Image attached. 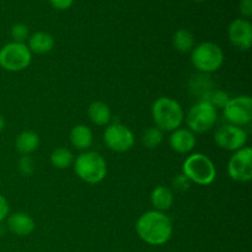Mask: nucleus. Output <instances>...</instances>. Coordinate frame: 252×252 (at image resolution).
<instances>
[{
    "mask_svg": "<svg viewBox=\"0 0 252 252\" xmlns=\"http://www.w3.org/2000/svg\"><path fill=\"white\" fill-rule=\"evenodd\" d=\"M184 175L191 182L201 186H208L216 180L217 169L207 155L193 153L186 158L182 166Z\"/></svg>",
    "mask_w": 252,
    "mask_h": 252,
    "instance_id": "obj_4",
    "label": "nucleus"
},
{
    "mask_svg": "<svg viewBox=\"0 0 252 252\" xmlns=\"http://www.w3.org/2000/svg\"><path fill=\"white\" fill-rule=\"evenodd\" d=\"M240 12L245 17L252 16V0H241L240 1Z\"/></svg>",
    "mask_w": 252,
    "mask_h": 252,
    "instance_id": "obj_30",
    "label": "nucleus"
},
{
    "mask_svg": "<svg viewBox=\"0 0 252 252\" xmlns=\"http://www.w3.org/2000/svg\"><path fill=\"white\" fill-rule=\"evenodd\" d=\"M103 142L106 147L116 153H126L134 147V134L126 126L113 123L106 128L103 133Z\"/></svg>",
    "mask_w": 252,
    "mask_h": 252,
    "instance_id": "obj_9",
    "label": "nucleus"
},
{
    "mask_svg": "<svg viewBox=\"0 0 252 252\" xmlns=\"http://www.w3.org/2000/svg\"><path fill=\"white\" fill-rule=\"evenodd\" d=\"M191 62L197 70L208 74L217 71L224 63L223 49L213 42H203L193 48Z\"/></svg>",
    "mask_w": 252,
    "mask_h": 252,
    "instance_id": "obj_5",
    "label": "nucleus"
},
{
    "mask_svg": "<svg viewBox=\"0 0 252 252\" xmlns=\"http://www.w3.org/2000/svg\"><path fill=\"white\" fill-rule=\"evenodd\" d=\"M39 145V137L36 132L24 130L17 135L15 140V148L22 155H29L33 153Z\"/></svg>",
    "mask_w": 252,
    "mask_h": 252,
    "instance_id": "obj_18",
    "label": "nucleus"
},
{
    "mask_svg": "<svg viewBox=\"0 0 252 252\" xmlns=\"http://www.w3.org/2000/svg\"><path fill=\"white\" fill-rule=\"evenodd\" d=\"M170 147L179 154H189L196 147L194 133L186 128H177L169 138Z\"/></svg>",
    "mask_w": 252,
    "mask_h": 252,
    "instance_id": "obj_13",
    "label": "nucleus"
},
{
    "mask_svg": "<svg viewBox=\"0 0 252 252\" xmlns=\"http://www.w3.org/2000/svg\"><path fill=\"white\" fill-rule=\"evenodd\" d=\"M19 170L21 171L22 175H25V176H29V175H31L32 172H33V161H32V159L29 155H24V157L20 159Z\"/></svg>",
    "mask_w": 252,
    "mask_h": 252,
    "instance_id": "obj_27",
    "label": "nucleus"
},
{
    "mask_svg": "<svg viewBox=\"0 0 252 252\" xmlns=\"http://www.w3.org/2000/svg\"><path fill=\"white\" fill-rule=\"evenodd\" d=\"M194 1H204V0H194Z\"/></svg>",
    "mask_w": 252,
    "mask_h": 252,
    "instance_id": "obj_32",
    "label": "nucleus"
},
{
    "mask_svg": "<svg viewBox=\"0 0 252 252\" xmlns=\"http://www.w3.org/2000/svg\"><path fill=\"white\" fill-rule=\"evenodd\" d=\"M11 37L14 42L17 43H25L29 38V29L24 24H16L11 27Z\"/></svg>",
    "mask_w": 252,
    "mask_h": 252,
    "instance_id": "obj_25",
    "label": "nucleus"
},
{
    "mask_svg": "<svg viewBox=\"0 0 252 252\" xmlns=\"http://www.w3.org/2000/svg\"><path fill=\"white\" fill-rule=\"evenodd\" d=\"M135 230L148 245L161 246L171 239L174 228L166 214L159 211H149L139 217Z\"/></svg>",
    "mask_w": 252,
    "mask_h": 252,
    "instance_id": "obj_1",
    "label": "nucleus"
},
{
    "mask_svg": "<svg viewBox=\"0 0 252 252\" xmlns=\"http://www.w3.org/2000/svg\"><path fill=\"white\" fill-rule=\"evenodd\" d=\"M223 113L229 125L243 126L249 125L252 121V98L250 96H238L229 100Z\"/></svg>",
    "mask_w": 252,
    "mask_h": 252,
    "instance_id": "obj_8",
    "label": "nucleus"
},
{
    "mask_svg": "<svg viewBox=\"0 0 252 252\" xmlns=\"http://www.w3.org/2000/svg\"><path fill=\"white\" fill-rule=\"evenodd\" d=\"M214 140L217 145L224 150L238 152L245 147L248 142V133L241 127L233 125L220 126L214 133Z\"/></svg>",
    "mask_w": 252,
    "mask_h": 252,
    "instance_id": "obj_10",
    "label": "nucleus"
},
{
    "mask_svg": "<svg viewBox=\"0 0 252 252\" xmlns=\"http://www.w3.org/2000/svg\"><path fill=\"white\" fill-rule=\"evenodd\" d=\"M31 53L46 54L51 52L54 47V39L48 32L38 31L29 38V46Z\"/></svg>",
    "mask_w": 252,
    "mask_h": 252,
    "instance_id": "obj_17",
    "label": "nucleus"
},
{
    "mask_svg": "<svg viewBox=\"0 0 252 252\" xmlns=\"http://www.w3.org/2000/svg\"><path fill=\"white\" fill-rule=\"evenodd\" d=\"M172 44H174L176 51L181 52V53H187V52L192 51V48H193L194 37L191 31L186 29H181L175 32L174 37H172Z\"/></svg>",
    "mask_w": 252,
    "mask_h": 252,
    "instance_id": "obj_20",
    "label": "nucleus"
},
{
    "mask_svg": "<svg viewBox=\"0 0 252 252\" xmlns=\"http://www.w3.org/2000/svg\"><path fill=\"white\" fill-rule=\"evenodd\" d=\"M69 139L74 148L78 150H86L93 145V130L85 125H78L70 130Z\"/></svg>",
    "mask_w": 252,
    "mask_h": 252,
    "instance_id": "obj_15",
    "label": "nucleus"
},
{
    "mask_svg": "<svg viewBox=\"0 0 252 252\" xmlns=\"http://www.w3.org/2000/svg\"><path fill=\"white\" fill-rule=\"evenodd\" d=\"M162 130L159 129L158 127H150L144 130L143 133V144L148 148V149H155L159 147L162 142Z\"/></svg>",
    "mask_w": 252,
    "mask_h": 252,
    "instance_id": "obj_23",
    "label": "nucleus"
},
{
    "mask_svg": "<svg viewBox=\"0 0 252 252\" xmlns=\"http://www.w3.org/2000/svg\"><path fill=\"white\" fill-rule=\"evenodd\" d=\"M89 117L91 122L96 126H106L108 125L111 120V110L106 103L101 101H96L89 106Z\"/></svg>",
    "mask_w": 252,
    "mask_h": 252,
    "instance_id": "obj_19",
    "label": "nucleus"
},
{
    "mask_svg": "<svg viewBox=\"0 0 252 252\" xmlns=\"http://www.w3.org/2000/svg\"><path fill=\"white\" fill-rule=\"evenodd\" d=\"M4 127H5V120H4V117H2V116L0 115V132H1V130L4 129Z\"/></svg>",
    "mask_w": 252,
    "mask_h": 252,
    "instance_id": "obj_31",
    "label": "nucleus"
},
{
    "mask_svg": "<svg viewBox=\"0 0 252 252\" xmlns=\"http://www.w3.org/2000/svg\"><path fill=\"white\" fill-rule=\"evenodd\" d=\"M51 164L56 169L64 170L74 164V155L66 148H58L51 154Z\"/></svg>",
    "mask_w": 252,
    "mask_h": 252,
    "instance_id": "obj_21",
    "label": "nucleus"
},
{
    "mask_svg": "<svg viewBox=\"0 0 252 252\" xmlns=\"http://www.w3.org/2000/svg\"><path fill=\"white\" fill-rule=\"evenodd\" d=\"M218 112L207 100H199L192 106L186 117L187 126L193 133H206L214 127Z\"/></svg>",
    "mask_w": 252,
    "mask_h": 252,
    "instance_id": "obj_7",
    "label": "nucleus"
},
{
    "mask_svg": "<svg viewBox=\"0 0 252 252\" xmlns=\"http://www.w3.org/2000/svg\"><path fill=\"white\" fill-rule=\"evenodd\" d=\"M191 184L192 182L189 181L184 174L177 175V176H175L174 180H172V187H174V189H176L177 192H186L187 189H189V187H191Z\"/></svg>",
    "mask_w": 252,
    "mask_h": 252,
    "instance_id": "obj_26",
    "label": "nucleus"
},
{
    "mask_svg": "<svg viewBox=\"0 0 252 252\" xmlns=\"http://www.w3.org/2000/svg\"><path fill=\"white\" fill-rule=\"evenodd\" d=\"M230 97H229L228 94L223 90H216L212 91L211 95L208 96L207 101L211 102V105L213 106L216 110H223L226 106V103L229 102Z\"/></svg>",
    "mask_w": 252,
    "mask_h": 252,
    "instance_id": "obj_24",
    "label": "nucleus"
},
{
    "mask_svg": "<svg viewBox=\"0 0 252 252\" xmlns=\"http://www.w3.org/2000/svg\"><path fill=\"white\" fill-rule=\"evenodd\" d=\"M228 174L234 181L249 182L252 179V149L244 147L235 152L228 162Z\"/></svg>",
    "mask_w": 252,
    "mask_h": 252,
    "instance_id": "obj_11",
    "label": "nucleus"
},
{
    "mask_svg": "<svg viewBox=\"0 0 252 252\" xmlns=\"http://www.w3.org/2000/svg\"><path fill=\"white\" fill-rule=\"evenodd\" d=\"M32 61V53L27 44L11 42L0 49V66L4 70L21 71L29 68Z\"/></svg>",
    "mask_w": 252,
    "mask_h": 252,
    "instance_id": "obj_6",
    "label": "nucleus"
},
{
    "mask_svg": "<svg viewBox=\"0 0 252 252\" xmlns=\"http://www.w3.org/2000/svg\"><path fill=\"white\" fill-rule=\"evenodd\" d=\"M7 216H9V202L2 194H0V221L6 219Z\"/></svg>",
    "mask_w": 252,
    "mask_h": 252,
    "instance_id": "obj_29",
    "label": "nucleus"
},
{
    "mask_svg": "<svg viewBox=\"0 0 252 252\" xmlns=\"http://www.w3.org/2000/svg\"><path fill=\"white\" fill-rule=\"evenodd\" d=\"M52 6L57 10H66L73 5L74 0H49Z\"/></svg>",
    "mask_w": 252,
    "mask_h": 252,
    "instance_id": "obj_28",
    "label": "nucleus"
},
{
    "mask_svg": "<svg viewBox=\"0 0 252 252\" xmlns=\"http://www.w3.org/2000/svg\"><path fill=\"white\" fill-rule=\"evenodd\" d=\"M150 202L157 211L164 213L174 204V193L169 187L157 186L150 194Z\"/></svg>",
    "mask_w": 252,
    "mask_h": 252,
    "instance_id": "obj_16",
    "label": "nucleus"
},
{
    "mask_svg": "<svg viewBox=\"0 0 252 252\" xmlns=\"http://www.w3.org/2000/svg\"><path fill=\"white\" fill-rule=\"evenodd\" d=\"M74 171L84 182L96 185L100 184L107 175V164L98 153L86 152L75 159Z\"/></svg>",
    "mask_w": 252,
    "mask_h": 252,
    "instance_id": "obj_3",
    "label": "nucleus"
},
{
    "mask_svg": "<svg viewBox=\"0 0 252 252\" xmlns=\"http://www.w3.org/2000/svg\"><path fill=\"white\" fill-rule=\"evenodd\" d=\"M228 37L230 43L240 51H248L252 44V26L249 20L236 19L229 25Z\"/></svg>",
    "mask_w": 252,
    "mask_h": 252,
    "instance_id": "obj_12",
    "label": "nucleus"
},
{
    "mask_svg": "<svg viewBox=\"0 0 252 252\" xmlns=\"http://www.w3.org/2000/svg\"><path fill=\"white\" fill-rule=\"evenodd\" d=\"M152 116L155 125L164 132H174L181 127L185 113L176 100L171 97H159L152 106Z\"/></svg>",
    "mask_w": 252,
    "mask_h": 252,
    "instance_id": "obj_2",
    "label": "nucleus"
},
{
    "mask_svg": "<svg viewBox=\"0 0 252 252\" xmlns=\"http://www.w3.org/2000/svg\"><path fill=\"white\" fill-rule=\"evenodd\" d=\"M208 78L209 76L207 75H199L194 76V78L192 79L191 88L193 89V93L201 97V100H207L208 96L212 94V91H213L211 90L212 84Z\"/></svg>",
    "mask_w": 252,
    "mask_h": 252,
    "instance_id": "obj_22",
    "label": "nucleus"
},
{
    "mask_svg": "<svg viewBox=\"0 0 252 252\" xmlns=\"http://www.w3.org/2000/svg\"><path fill=\"white\" fill-rule=\"evenodd\" d=\"M34 221L27 213L17 212L7 218V228L12 234L19 236H27L34 230Z\"/></svg>",
    "mask_w": 252,
    "mask_h": 252,
    "instance_id": "obj_14",
    "label": "nucleus"
}]
</instances>
